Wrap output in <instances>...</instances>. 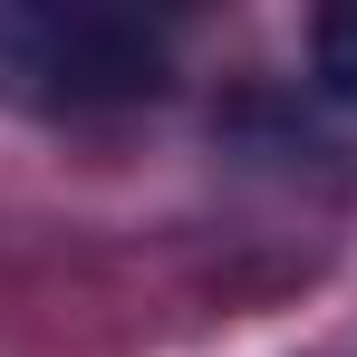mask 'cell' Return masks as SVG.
<instances>
[{"label":"cell","mask_w":357,"mask_h":357,"mask_svg":"<svg viewBox=\"0 0 357 357\" xmlns=\"http://www.w3.org/2000/svg\"><path fill=\"white\" fill-rule=\"evenodd\" d=\"M174 87V29L97 0H0V107L10 116H107Z\"/></svg>","instance_id":"obj_1"},{"label":"cell","mask_w":357,"mask_h":357,"mask_svg":"<svg viewBox=\"0 0 357 357\" xmlns=\"http://www.w3.org/2000/svg\"><path fill=\"white\" fill-rule=\"evenodd\" d=\"M309 87L338 97V107H357V0H328L309 20Z\"/></svg>","instance_id":"obj_2"}]
</instances>
